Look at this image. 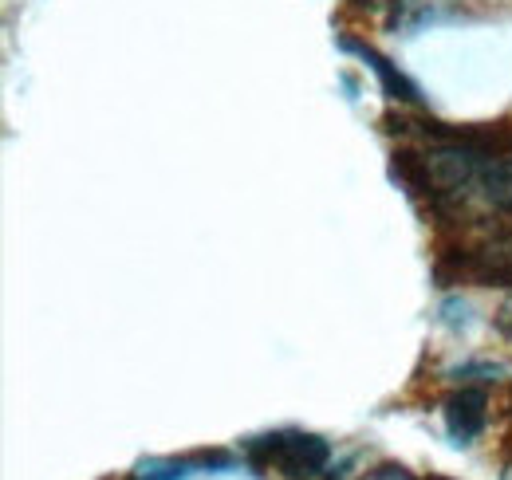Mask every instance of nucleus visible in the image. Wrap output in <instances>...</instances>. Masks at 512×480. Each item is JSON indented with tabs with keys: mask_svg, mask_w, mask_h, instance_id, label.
<instances>
[{
	"mask_svg": "<svg viewBox=\"0 0 512 480\" xmlns=\"http://www.w3.org/2000/svg\"><path fill=\"white\" fill-rule=\"evenodd\" d=\"M367 480H414V477H410L402 465H379Z\"/></svg>",
	"mask_w": 512,
	"mask_h": 480,
	"instance_id": "7",
	"label": "nucleus"
},
{
	"mask_svg": "<svg viewBox=\"0 0 512 480\" xmlns=\"http://www.w3.org/2000/svg\"><path fill=\"white\" fill-rule=\"evenodd\" d=\"M501 480H512V461L505 465V473H501Z\"/></svg>",
	"mask_w": 512,
	"mask_h": 480,
	"instance_id": "8",
	"label": "nucleus"
},
{
	"mask_svg": "<svg viewBox=\"0 0 512 480\" xmlns=\"http://www.w3.org/2000/svg\"><path fill=\"white\" fill-rule=\"evenodd\" d=\"M134 480H186V465H178V461H150V465L138 469Z\"/></svg>",
	"mask_w": 512,
	"mask_h": 480,
	"instance_id": "6",
	"label": "nucleus"
},
{
	"mask_svg": "<svg viewBox=\"0 0 512 480\" xmlns=\"http://www.w3.org/2000/svg\"><path fill=\"white\" fill-rule=\"evenodd\" d=\"M430 480H446V477H430Z\"/></svg>",
	"mask_w": 512,
	"mask_h": 480,
	"instance_id": "9",
	"label": "nucleus"
},
{
	"mask_svg": "<svg viewBox=\"0 0 512 480\" xmlns=\"http://www.w3.org/2000/svg\"><path fill=\"white\" fill-rule=\"evenodd\" d=\"M339 48H343V52H355V56L367 60V67H371V71L379 75V83H383L386 99H398V103H406V107H422V91H418L394 63L386 60L383 52H375L371 44H363V40H355V36H343Z\"/></svg>",
	"mask_w": 512,
	"mask_h": 480,
	"instance_id": "3",
	"label": "nucleus"
},
{
	"mask_svg": "<svg viewBox=\"0 0 512 480\" xmlns=\"http://www.w3.org/2000/svg\"><path fill=\"white\" fill-rule=\"evenodd\" d=\"M481 197L497 209V213H512V150L509 154H497L481 166Z\"/></svg>",
	"mask_w": 512,
	"mask_h": 480,
	"instance_id": "4",
	"label": "nucleus"
},
{
	"mask_svg": "<svg viewBox=\"0 0 512 480\" xmlns=\"http://www.w3.org/2000/svg\"><path fill=\"white\" fill-rule=\"evenodd\" d=\"M442 418H446L449 437L457 445H473L485 433V425H489V394L477 390V386L453 390L446 402H442Z\"/></svg>",
	"mask_w": 512,
	"mask_h": 480,
	"instance_id": "2",
	"label": "nucleus"
},
{
	"mask_svg": "<svg viewBox=\"0 0 512 480\" xmlns=\"http://www.w3.org/2000/svg\"><path fill=\"white\" fill-rule=\"evenodd\" d=\"M367 4H375V0H367Z\"/></svg>",
	"mask_w": 512,
	"mask_h": 480,
	"instance_id": "10",
	"label": "nucleus"
},
{
	"mask_svg": "<svg viewBox=\"0 0 512 480\" xmlns=\"http://www.w3.org/2000/svg\"><path fill=\"white\" fill-rule=\"evenodd\" d=\"M497 374H505L501 362H465V366H457L449 378H457V382H493Z\"/></svg>",
	"mask_w": 512,
	"mask_h": 480,
	"instance_id": "5",
	"label": "nucleus"
},
{
	"mask_svg": "<svg viewBox=\"0 0 512 480\" xmlns=\"http://www.w3.org/2000/svg\"><path fill=\"white\" fill-rule=\"evenodd\" d=\"M245 449H249L253 465L276 469L280 477L288 480H312L331 461V445L323 437H316V433H304V429L264 433V437H253Z\"/></svg>",
	"mask_w": 512,
	"mask_h": 480,
	"instance_id": "1",
	"label": "nucleus"
}]
</instances>
